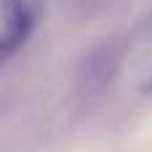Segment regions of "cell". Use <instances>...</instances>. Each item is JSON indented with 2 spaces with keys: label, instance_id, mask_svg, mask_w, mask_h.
Returning a JSON list of instances; mask_svg holds the SVG:
<instances>
[{
  "label": "cell",
  "instance_id": "6da1fadb",
  "mask_svg": "<svg viewBox=\"0 0 152 152\" xmlns=\"http://www.w3.org/2000/svg\"><path fill=\"white\" fill-rule=\"evenodd\" d=\"M43 0H5V27L0 29V64L13 59L40 24Z\"/></svg>",
  "mask_w": 152,
  "mask_h": 152
},
{
  "label": "cell",
  "instance_id": "7a4b0ae2",
  "mask_svg": "<svg viewBox=\"0 0 152 152\" xmlns=\"http://www.w3.org/2000/svg\"><path fill=\"white\" fill-rule=\"evenodd\" d=\"M144 91H147V94H152V75H150V83L144 86Z\"/></svg>",
  "mask_w": 152,
  "mask_h": 152
}]
</instances>
